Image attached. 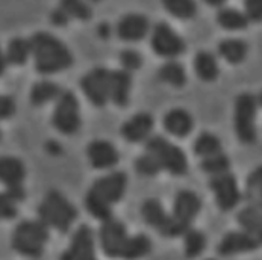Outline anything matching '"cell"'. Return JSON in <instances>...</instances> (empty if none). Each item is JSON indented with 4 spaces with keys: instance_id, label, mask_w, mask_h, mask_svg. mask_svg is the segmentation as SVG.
Listing matches in <instances>:
<instances>
[{
    "instance_id": "17",
    "label": "cell",
    "mask_w": 262,
    "mask_h": 260,
    "mask_svg": "<svg viewBox=\"0 0 262 260\" xmlns=\"http://www.w3.org/2000/svg\"><path fill=\"white\" fill-rule=\"evenodd\" d=\"M153 116L147 112H141L129 118L123 127H121V135L126 141L129 143H141L147 139L153 130Z\"/></svg>"
},
{
    "instance_id": "5",
    "label": "cell",
    "mask_w": 262,
    "mask_h": 260,
    "mask_svg": "<svg viewBox=\"0 0 262 260\" xmlns=\"http://www.w3.org/2000/svg\"><path fill=\"white\" fill-rule=\"evenodd\" d=\"M49 239L47 225L41 221H23L12 234V248L26 257H41Z\"/></svg>"
},
{
    "instance_id": "3",
    "label": "cell",
    "mask_w": 262,
    "mask_h": 260,
    "mask_svg": "<svg viewBox=\"0 0 262 260\" xmlns=\"http://www.w3.org/2000/svg\"><path fill=\"white\" fill-rule=\"evenodd\" d=\"M29 41L38 73L53 75L73 65V55L69 47L56 37L46 32H38Z\"/></svg>"
},
{
    "instance_id": "33",
    "label": "cell",
    "mask_w": 262,
    "mask_h": 260,
    "mask_svg": "<svg viewBox=\"0 0 262 260\" xmlns=\"http://www.w3.org/2000/svg\"><path fill=\"white\" fill-rule=\"evenodd\" d=\"M202 170L208 174H212L214 176H220V174H226L229 173L230 170V160L229 157L223 154V153H219L215 156H211V157H205L200 163Z\"/></svg>"
},
{
    "instance_id": "12",
    "label": "cell",
    "mask_w": 262,
    "mask_h": 260,
    "mask_svg": "<svg viewBox=\"0 0 262 260\" xmlns=\"http://www.w3.org/2000/svg\"><path fill=\"white\" fill-rule=\"evenodd\" d=\"M209 187L215 194V201H217L219 207L225 212H229L233 207H236V204L241 200L236 179L232 173L214 176L209 180Z\"/></svg>"
},
{
    "instance_id": "22",
    "label": "cell",
    "mask_w": 262,
    "mask_h": 260,
    "mask_svg": "<svg viewBox=\"0 0 262 260\" xmlns=\"http://www.w3.org/2000/svg\"><path fill=\"white\" fill-rule=\"evenodd\" d=\"M194 70L203 82H214L219 77V73H220L217 59L209 52H199L195 55V58H194Z\"/></svg>"
},
{
    "instance_id": "44",
    "label": "cell",
    "mask_w": 262,
    "mask_h": 260,
    "mask_svg": "<svg viewBox=\"0 0 262 260\" xmlns=\"http://www.w3.org/2000/svg\"><path fill=\"white\" fill-rule=\"evenodd\" d=\"M256 100H258V105H259V106H262V91L259 92V96L256 97Z\"/></svg>"
},
{
    "instance_id": "45",
    "label": "cell",
    "mask_w": 262,
    "mask_h": 260,
    "mask_svg": "<svg viewBox=\"0 0 262 260\" xmlns=\"http://www.w3.org/2000/svg\"><path fill=\"white\" fill-rule=\"evenodd\" d=\"M0 138H2V133H0Z\"/></svg>"
},
{
    "instance_id": "23",
    "label": "cell",
    "mask_w": 262,
    "mask_h": 260,
    "mask_svg": "<svg viewBox=\"0 0 262 260\" xmlns=\"http://www.w3.org/2000/svg\"><path fill=\"white\" fill-rule=\"evenodd\" d=\"M236 220L246 233H249L262 244V212L249 206L238 214Z\"/></svg>"
},
{
    "instance_id": "21",
    "label": "cell",
    "mask_w": 262,
    "mask_h": 260,
    "mask_svg": "<svg viewBox=\"0 0 262 260\" xmlns=\"http://www.w3.org/2000/svg\"><path fill=\"white\" fill-rule=\"evenodd\" d=\"M164 127L168 133L178 138H185L192 130L194 121L185 109H173L164 116Z\"/></svg>"
},
{
    "instance_id": "18",
    "label": "cell",
    "mask_w": 262,
    "mask_h": 260,
    "mask_svg": "<svg viewBox=\"0 0 262 260\" xmlns=\"http://www.w3.org/2000/svg\"><path fill=\"white\" fill-rule=\"evenodd\" d=\"M149 20L141 14H127L117 25V34L123 41H140L149 32Z\"/></svg>"
},
{
    "instance_id": "36",
    "label": "cell",
    "mask_w": 262,
    "mask_h": 260,
    "mask_svg": "<svg viewBox=\"0 0 262 260\" xmlns=\"http://www.w3.org/2000/svg\"><path fill=\"white\" fill-rule=\"evenodd\" d=\"M135 167H137V171L140 174H143V176H156L162 170L159 167V163L156 162V159L153 156H150L149 153L141 156V157H138Z\"/></svg>"
},
{
    "instance_id": "8",
    "label": "cell",
    "mask_w": 262,
    "mask_h": 260,
    "mask_svg": "<svg viewBox=\"0 0 262 260\" xmlns=\"http://www.w3.org/2000/svg\"><path fill=\"white\" fill-rule=\"evenodd\" d=\"M53 126L64 135H75L80 129V112L79 102L72 91H64L56 102L53 118Z\"/></svg>"
},
{
    "instance_id": "38",
    "label": "cell",
    "mask_w": 262,
    "mask_h": 260,
    "mask_svg": "<svg viewBox=\"0 0 262 260\" xmlns=\"http://www.w3.org/2000/svg\"><path fill=\"white\" fill-rule=\"evenodd\" d=\"M244 14L249 21H262V0H247L244 3Z\"/></svg>"
},
{
    "instance_id": "28",
    "label": "cell",
    "mask_w": 262,
    "mask_h": 260,
    "mask_svg": "<svg viewBox=\"0 0 262 260\" xmlns=\"http://www.w3.org/2000/svg\"><path fill=\"white\" fill-rule=\"evenodd\" d=\"M29 55H32L31 50V41L23 38H14L8 44L6 50V62L12 65H25L29 59Z\"/></svg>"
},
{
    "instance_id": "27",
    "label": "cell",
    "mask_w": 262,
    "mask_h": 260,
    "mask_svg": "<svg viewBox=\"0 0 262 260\" xmlns=\"http://www.w3.org/2000/svg\"><path fill=\"white\" fill-rule=\"evenodd\" d=\"M25 198V189H8L0 192V220H12L17 217V203Z\"/></svg>"
},
{
    "instance_id": "41",
    "label": "cell",
    "mask_w": 262,
    "mask_h": 260,
    "mask_svg": "<svg viewBox=\"0 0 262 260\" xmlns=\"http://www.w3.org/2000/svg\"><path fill=\"white\" fill-rule=\"evenodd\" d=\"M47 150H49L50 153H53V154L61 153V147H59V144H56V143H49V144H47Z\"/></svg>"
},
{
    "instance_id": "24",
    "label": "cell",
    "mask_w": 262,
    "mask_h": 260,
    "mask_svg": "<svg viewBox=\"0 0 262 260\" xmlns=\"http://www.w3.org/2000/svg\"><path fill=\"white\" fill-rule=\"evenodd\" d=\"M247 50H249V45L243 39L230 38V39H225L219 44V53L229 64H235V65L241 64L246 59Z\"/></svg>"
},
{
    "instance_id": "26",
    "label": "cell",
    "mask_w": 262,
    "mask_h": 260,
    "mask_svg": "<svg viewBox=\"0 0 262 260\" xmlns=\"http://www.w3.org/2000/svg\"><path fill=\"white\" fill-rule=\"evenodd\" d=\"M246 200L250 207L262 212V165L250 173L246 182Z\"/></svg>"
},
{
    "instance_id": "46",
    "label": "cell",
    "mask_w": 262,
    "mask_h": 260,
    "mask_svg": "<svg viewBox=\"0 0 262 260\" xmlns=\"http://www.w3.org/2000/svg\"><path fill=\"white\" fill-rule=\"evenodd\" d=\"M208 260H214V259H208Z\"/></svg>"
},
{
    "instance_id": "16",
    "label": "cell",
    "mask_w": 262,
    "mask_h": 260,
    "mask_svg": "<svg viewBox=\"0 0 262 260\" xmlns=\"http://www.w3.org/2000/svg\"><path fill=\"white\" fill-rule=\"evenodd\" d=\"M86 156L91 162V165L97 170L113 168L118 163V151L111 143L103 139H96L88 144L86 147Z\"/></svg>"
},
{
    "instance_id": "37",
    "label": "cell",
    "mask_w": 262,
    "mask_h": 260,
    "mask_svg": "<svg viewBox=\"0 0 262 260\" xmlns=\"http://www.w3.org/2000/svg\"><path fill=\"white\" fill-rule=\"evenodd\" d=\"M120 62L123 64V67L126 68V72H132V70H138L141 67L143 59H141V56H140L138 52L127 49V50H124V52L120 53Z\"/></svg>"
},
{
    "instance_id": "42",
    "label": "cell",
    "mask_w": 262,
    "mask_h": 260,
    "mask_svg": "<svg viewBox=\"0 0 262 260\" xmlns=\"http://www.w3.org/2000/svg\"><path fill=\"white\" fill-rule=\"evenodd\" d=\"M6 56L2 53V50H0V76L5 73V70H6Z\"/></svg>"
},
{
    "instance_id": "9",
    "label": "cell",
    "mask_w": 262,
    "mask_h": 260,
    "mask_svg": "<svg viewBox=\"0 0 262 260\" xmlns=\"http://www.w3.org/2000/svg\"><path fill=\"white\" fill-rule=\"evenodd\" d=\"M141 215L144 218V221L150 224L151 227H155L162 236L167 238H178L185 234L189 228H185L182 224H179L171 215H167L161 201L150 198L147 201H144L143 209H141Z\"/></svg>"
},
{
    "instance_id": "19",
    "label": "cell",
    "mask_w": 262,
    "mask_h": 260,
    "mask_svg": "<svg viewBox=\"0 0 262 260\" xmlns=\"http://www.w3.org/2000/svg\"><path fill=\"white\" fill-rule=\"evenodd\" d=\"M26 176L25 163L17 157L3 156L0 157V182L8 189L21 187Z\"/></svg>"
},
{
    "instance_id": "15",
    "label": "cell",
    "mask_w": 262,
    "mask_h": 260,
    "mask_svg": "<svg viewBox=\"0 0 262 260\" xmlns=\"http://www.w3.org/2000/svg\"><path fill=\"white\" fill-rule=\"evenodd\" d=\"M259 242L250 236L246 231H230L227 233L225 238L222 239V242L217 247V253L220 256H233V254H239V253H249V251H255L256 248H259Z\"/></svg>"
},
{
    "instance_id": "32",
    "label": "cell",
    "mask_w": 262,
    "mask_h": 260,
    "mask_svg": "<svg viewBox=\"0 0 262 260\" xmlns=\"http://www.w3.org/2000/svg\"><path fill=\"white\" fill-rule=\"evenodd\" d=\"M164 8L176 18H192L197 12V5L191 0H165Z\"/></svg>"
},
{
    "instance_id": "7",
    "label": "cell",
    "mask_w": 262,
    "mask_h": 260,
    "mask_svg": "<svg viewBox=\"0 0 262 260\" xmlns=\"http://www.w3.org/2000/svg\"><path fill=\"white\" fill-rule=\"evenodd\" d=\"M256 109L258 100L250 92H243L235 100L233 126L238 139L243 144H253L256 141Z\"/></svg>"
},
{
    "instance_id": "30",
    "label": "cell",
    "mask_w": 262,
    "mask_h": 260,
    "mask_svg": "<svg viewBox=\"0 0 262 260\" xmlns=\"http://www.w3.org/2000/svg\"><path fill=\"white\" fill-rule=\"evenodd\" d=\"M158 76L162 82L165 83H170L171 86L174 88H181L187 83V75H185V68L176 62V61H170V62H165L159 72Z\"/></svg>"
},
{
    "instance_id": "40",
    "label": "cell",
    "mask_w": 262,
    "mask_h": 260,
    "mask_svg": "<svg viewBox=\"0 0 262 260\" xmlns=\"http://www.w3.org/2000/svg\"><path fill=\"white\" fill-rule=\"evenodd\" d=\"M69 15L61 9V8H58L53 14H52V21L55 23V25H58V26H66L67 25V21H69Z\"/></svg>"
},
{
    "instance_id": "4",
    "label": "cell",
    "mask_w": 262,
    "mask_h": 260,
    "mask_svg": "<svg viewBox=\"0 0 262 260\" xmlns=\"http://www.w3.org/2000/svg\"><path fill=\"white\" fill-rule=\"evenodd\" d=\"M39 221L67 233L77 218L76 207L58 191H49L38 207Z\"/></svg>"
},
{
    "instance_id": "35",
    "label": "cell",
    "mask_w": 262,
    "mask_h": 260,
    "mask_svg": "<svg viewBox=\"0 0 262 260\" xmlns=\"http://www.w3.org/2000/svg\"><path fill=\"white\" fill-rule=\"evenodd\" d=\"M69 17H75L79 20H88L91 18V9L88 5L82 3V2H76V0H66L61 3L59 6Z\"/></svg>"
},
{
    "instance_id": "25",
    "label": "cell",
    "mask_w": 262,
    "mask_h": 260,
    "mask_svg": "<svg viewBox=\"0 0 262 260\" xmlns=\"http://www.w3.org/2000/svg\"><path fill=\"white\" fill-rule=\"evenodd\" d=\"M62 92L64 91L59 88V85L49 80H41L35 83L31 89V103L34 106H41L47 102L59 99Z\"/></svg>"
},
{
    "instance_id": "14",
    "label": "cell",
    "mask_w": 262,
    "mask_h": 260,
    "mask_svg": "<svg viewBox=\"0 0 262 260\" xmlns=\"http://www.w3.org/2000/svg\"><path fill=\"white\" fill-rule=\"evenodd\" d=\"M200 209H202V200L199 198L197 194H194L192 191H181L174 198L171 217L178 223L182 224L185 228H189L192 220L197 217Z\"/></svg>"
},
{
    "instance_id": "20",
    "label": "cell",
    "mask_w": 262,
    "mask_h": 260,
    "mask_svg": "<svg viewBox=\"0 0 262 260\" xmlns=\"http://www.w3.org/2000/svg\"><path fill=\"white\" fill-rule=\"evenodd\" d=\"M132 85V76L126 70L110 72V100L117 106H126L129 103V92Z\"/></svg>"
},
{
    "instance_id": "2",
    "label": "cell",
    "mask_w": 262,
    "mask_h": 260,
    "mask_svg": "<svg viewBox=\"0 0 262 260\" xmlns=\"http://www.w3.org/2000/svg\"><path fill=\"white\" fill-rule=\"evenodd\" d=\"M126 186H127V176L121 171L111 173L96 180L85 195V207L94 218L100 221L111 220L113 218L111 207L123 198Z\"/></svg>"
},
{
    "instance_id": "31",
    "label": "cell",
    "mask_w": 262,
    "mask_h": 260,
    "mask_svg": "<svg viewBox=\"0 0 262 260\" xmlns=\"http://www.w3.org/2000/svg\"><path fill=\"white\" fill-rule=\"evenodd\" d=\"M194 153L203 159L215 156L222 153V141L212 133H202L194 143Z\"/></svg>"
},
{
    "instance_id": "10",
    "label": "cell",
    "mask_w": 262,
    "mask_h": 260,
    "mask_svg": "<svg viewBox=\"0 0 262 260\" xmlns=\"http://www.w3.org/2000/svg\"><path fill=\"white\" fill-rule=\"evenodd\" d=\"M80 88L86 99L97 108H103L110 100V72L94 68L80 79Z\"/></svg>"
},
{
    "instance_id": "34",
    "label": "cell",
    "mask_w": 262,
    "mask_h": 260,
    "mask_svg": "<svg viewBox=\"0 0 262 260\" xmlns=\"http://www.w3.org/2000/svg\"><path fill=\"white\" fill-rule=\"evenodd\" d=\"M206 247V238L202 231L189 228L185 233V254L187 257L192 259L203 253Z\"/></svg>"
},
{
    "instance_id": "6",
    "label": "cell",
    "mask_w": 262,
    "mask_h": 260,
    "mask_svg": "<svg viewBox=\"0 0 262 260\" xmlns=\"http://www.w3.org/2000/svg\"><path fill=\"white\" fill-rule=\"evenodd\" d=\"M146 149L150 156L156 159L162 170L174 176H184L188 171V160L185 153L178 146L171 144L162 136H153L147 139Z\"/></svg>"
},
{
    "instance_id": "39",
    "label": "cell",
    "mask_w": 262,
    "mask_h": 260,
    "mask_svg": "<svg viewBox=\"0 0 262 260\" xmlns=\"http://www.w3.org/2000/svg\"><path fill=\"white\" fill-rule=\"evenodd\" d=\"M15 112V102L12 97L8 96H0V120H6L12 116Z\"/></svg>"
},
{
    "instance_id": "43",
    "label": "cell",
    "mask_w": 262,
    "mask_h": 260,
    "mask_svg": "<svg viewBox=\"0 0 262 260\" xmlns=\"http://www.w3.org/2000/svg\"><path fill=\"white\" fill-rule=\"evenodd\" d=\"M208 3H209V5H212V6H223V5H225V2H223V0H209Z\"/></svg>"
},
{
    "instance_id": "29",
    "label": "cell",
    "mask_w": 262,
    "mask_h": 260,
    "mask_svg": "<svg viewBox=\"0 0 262 260\" xmlns=\"http://www.w3.org/2000/svg\"><path fill=\"white\" fill-rule=\"evenodd\" d=\"M217 23L226 31H241L249 26V18L244 12L232 8H225L217 14Z\"/></svg>"
},
{
    "instance_id": "13",
    "label": "cell",
    "mask_w": 262,
    "mask_h": 260,
    "mask_svg": "<svg viewBox=\"0 0 262 260\" xmlns=\"http://www.w3.org/2000/svg\"><path fill=\"white\" fill-rule=\"evenodd\" d=\"M59 260H97L94 234L88 225H80L77 228L70 247L62 253Z\"/></svg>"
},
{
    "instance_id": "11",
    "label": "cell",
    "mask_w": 262,
    "mask_h": 260,
    "mask_svg": "<svg viewBox=\"0 0 262 260\" xmlns=\"http://www.w3.org/2000/svg\"><path fill=\"white\" fill-rule=\"evenodd\" d=\"M185 42L167 23H158L151 34V49L162 58H176L185 52Z\"/></svg>"
},
{
    "instance_id": "1",
    "label": "cell",
    "mask_w": 262,
    "mask_h": 260,
    "mask_svg": "<svg viewBox=\"0 0 262 260\" xmlns=\"http://www.w3.org/2000/svg\"><path fill=\"white\" fill-rule=\"evenodd\" d=\"M99 236L103 253L111 259L137 260L151 251V242L146 234L129 236L126 225L115 218L103 221Z\"/></svg>"
}]
</instances>
